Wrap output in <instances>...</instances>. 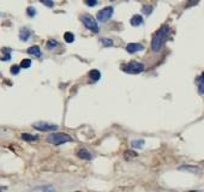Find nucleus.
<instances>
[{"label":"nucleus","instance_id":"f257e3e1","mask_svg":"<svg viewBox=\"0 0 204 192\" xmlns=\"http://www.w3.org/2000/svg\"><path fill=\"white\" fill-rule=\"evenodd\" d=\"M169 34V28L167 25H163L162 28H160L151 40V49L154 52H159L160 49L162 48V45L167 37V35Z\"/></svg>","mask_w":204,"mask_h":192},{"label":"nucleus","instance_id":"f03ea898","mask_svg":"<svg viewBox=\"0 0 204 192\" xmlns=\"http://www.w3.org/2000/svg\"><path fill=\"white\" fill-rule=\"evenodd\" d=\"M72 138L66 133L58 132V133H51L47 136V142L51 144H64L66 142H71Z\"/></svg>","mask_w":204,"mask_h":192},{"label":"nucleus","instance_id":"7ed1b4c3","mask_svg":"<svg viewBox=\"0 0 204 192\" xmlns=\"http://www.w3.org/2000/svg\"><path fill=\"white\" fill-rule=\"evenodd\" d=\"M81 21L83 22V24L85 25V28H88L89 30H91L94 33H98V25H97L96 19L93 16H90L88 13H84V14L81 16Z\"/></svg>","mask_w":204,"mask_h":192},{"label":"nucleus","instance_id":"20e7f679","mask_svg":"<svg viewBox=\"0 0 204 192\" xmlns=\"http://www.w3.org/2000/svg\"><path fill=\"white\" fill-rule=\"evenodd\" d=\"M123 70L127 73H140L144 70V65L138 61H130L129 64L124 65Z\"/></svg>","mask_w":204,"mask_h":192},{"label":"nucleus","instance_id":"39448f33","mask_svg":"<svg viewBox=\"0 0 204 192\" xmlns=\"http://www.w3.org/2000/svg\"><path fill=\"white\" fill-rule=\"evenodd\" d=\"M113 12H114V10H113L112 6L105 7V9H102V10H100V11L97 12L96 19L97 21H100V22H106V21H108V19L112 17Z\"/></svg>","mask_w":204,"mask_h":192},{"label":"nucleus","instance_id":"423d86ee","mask_svg":"<svg viewBox=\"0 0 204 192\" xmlns=\"http://www.w3.org/2000/svg\"><path fill=\"white\" fill-rule=\"evenodd\" d=\"M34 129H36L37 131H43V132H52V131H56L58 130V125L49 124V123H37V124L32 125Z\"/></svg>","mask_w":204,"mask_h":192},{"label":"nucleus","instance_id":"0eeeda50","mask_svg":"<svg viewBox=\"0 0 204 192\" xmlns=\"http://www.w3.org/2000/svg\"><path fill=\"white\" fill-rule=\"evenodd\" d=\"M143 49V46L140 43H129L126 46V51L129 53H136V52H139Z\"/></svg>","mask_w":204,"mask_h":192},{"label":"nucleus","instance_id":"6e6552de","mask_svg":"<svg viewBox=\"0 0 204 192\" xmlns=\"http://www.w3.org/2000/svg\"><path fill=\"white\" fill-rule=\"evenodd\" d=\"M77 156L79 158H82V160H91V154L86 150V149H81L78 153H77Z\"/></svg>","mask_w":204,"mask_h":192},{"label":"nucleus","instance_id":"1a4fd4ad","mask_svg":"<svg viewBox=\"0 0 204 192\" xmlns=\"http://www.w3.org/2000/svg\"><path fill=\"white\" fill-rule=\"evenodd\" d=\"M30 30L28 28H22L21 31H19V37H21L22 41H28L29 37H30Z\"/></svg>","mask_w":204,"mask_h":192},{"label":"nucleus","instance_id":"9d476101","mask_svg":"<svg viewBox=\"0 0 204 192\" xmlns=\"http://www.w3.org/2000/svg\"><path fill=\"white\" fill-rule=\"evenodd\" d=\"M130 23H131V25H133V27H138V25H140V24L143 23V17L139 16V14H136V16H133V17L131 18Z\"/></svg>","mask_w":204,"mask_h":192},{"label":"nucleus","instance_id":"9b49d317","mask_svg":"<svg viewBox=\"0 0 204 192\" xmlns=\"http://www.w3.org/2000/svg\"><path fill=\"white\" fill-rule=\"evenodd\" d=\"M29 54H32V55H36V57H40L41 55V49L39 46H31L30 48H28L27 51Z\"/></svg>","mask_w":204,"mask_h":192},{"label":"nucleus","instance_id":"f8f14e48","mask_svg":"<svg viewBox=\"0 0 204 192\" xmlns=\"http://www.w3.org/2000/svg\"><path fill=\"white\" fill-rule=\"evenodd\" d=\"M89 76H90V78L93 79V80H98L100 77H101V73H100V71H97V70H91V71L89 72Z\"/></svg>","mask_w":204,"mask_h":192},{"label":"nucleus","instance_id":"ddd939ff","mask_svg":"<svg viewBox=\"0 0 204 192\" xmlns=\"http://www.w3.org/2000/svg\"><path fill=\"white\" fill-rule=\"evenodd\" d=\"M64 40L67 43H72L75 41V35L72 33H65L64 34Z\"/></svg>","mask_w":204,"mask_h":192},{"label":"nucleus","instance_id":"4468645a","mask_svg":"<svg viewBox=\"0 0 204 192\" xmlns=\"http://www.w3.org/2000/svg\"><path fill=\"white\" fill-rule=\"evenodd\" d=\"M22 138L24 141H27V142H32V141H36L39 137L37 136H31L29 135V133H22Z\"/></svg>","mask_w":204,"mask_h":192},{"label":"nucleus","instance_id":"2eb2a0df","mask_svg":"<svg viewBox=\"0 0 204 192\" xmlns=\"http://www.w3.org/2000/svg\"><path fill=\"white\" fill-rule=\"evenodd\" d=\"M31 66V60L30 59H23L21 61V65H19V67L22 68H29Z\"/></svg>","mask_w":204,"mask_h":192},{"label":"nucleus","instance_id":"dca6fc26","mask_svg":"<svg viewBox=\"0 0 204 192\" xmlns=\"http://www.w3.org/2000/svg\"><path fill=\"white\" fill-rule=\"evenodd\" d=\"M132 147L133 148H142L143 145H144V141H132Z\"/></svg>","mask_w":204,"mask_h":192},{"label":"nucleus","instance_id":"f3484780","mask_svg":"<svg viewBox=\"0 0 204 192\" xmlns=\"http://www.w3.org/2000/svg\"><path fill=\"white\" fill-rule=\"evenodd\" d=\"M56 46H58V42H56L55 40H49V41L47 42V48H48V49H53Z\"/></svg>","mask_w":204,"mask_h":192},{"label":"nucleus","instance_id":"a211bd4d","mask_svg":"<svg viewBox=\"0 0 204 192\" xmlns=\"http://www.w3.org/2000/svg\"><path fill=\"white\" fill-rule=\"evenodd\" d=\"M136 156H137V153H135V151L127 150V151L125 153V158H126V160H130L131 157H136Z\"/></svg>","mask_w":204,"mask_h":192},{"label":"nucleus","instance_id":"6ab92c4d","mask_svg":"<svg viewBox=\"0 0 204 192\" xmlns=\"http://www.w3.org/2000/svg\"><path fill=\"white\" fill-rule=\"evenodd\" d=\"M198 91L201 94H204V78L201 77L199 78V84H198Z\"/></svg>","mask_w":204,"mask_h":192},{"label":"nucleus","instance_id":"aec40b11","mask_svg":"<svg viewBox=\"0 0 204 192\" xmlns=\"http://www.w3.org/2000/svg\"><path fill=\"white\" fill-rule=\"evenodd\" d=\"M19 71H21V67H19L18 65H13V66L11 67V73H12V75H18Z\"/></svg>","mask_w":204,"mask_h":192},{"label":"nucleus","instance_id":"412c9836","mask_svg":"<svg viewBox=\"0 0 204 192\" xmlns=\"http://www.w3.org/2000/svg\"><path fill=\"white\" fill-rule=\"evenodd\" d=\"M101 42L105 45V47H110V46L113 45V41L109 40V39H101Z\"/></svg>","mask_w":204,"mask_h":192},{"label":"nucleus","instance_id":"4be33fe9","mask_svg":"<svg viewBox=\"0 0 204 192\" xmlns=\"http://www.w3.org/2000/svg\"><path fill=\"white\" fill-rule=\"evenodd\" d=\"M27 13H28V16H29V17H35V14H36V10H35L34 7H28V9H27Z\"/></svg>","mask_w":204,"mask_h":192},{"label":"nucleus","instance_id":"5701e85b","mask_svg":"<svg viewBox=\"0 0 204 192\" xmlns=\"http://www.w3.org/2000/svg\"><path fill=\"white\" fill-rule=\"evenodd\" d=\"M151 10H152V7H151V6H144V9H143L144 13H147V14H149V13L151 12Z\"/></svg>","mask_w":204,"mask_h":192},{"label":"nucleus","instance_id":"b1692460","mask_svg":"<svg viewBox=\"0 0 204 192\" xmlns=\"http://www.w3.org/2000/svg\"><path fill=\"white\" fill-rule=\"evenodd\" d=\"M43 5H46V6H48V7H53L54 2L53 1H42Z\"/></svg>","mask_w":204,"mask_h":192},{"label":"nucleus","instance_id":"393cba45","mask_svg":"<svg viewBox=\"0 0 204 192\" xmlns=\"http://www.w3.org/2000/svg\"><path fill=\"white\" fill-rule=\"evenodd\" d=\"M86 5H89V6H95V5H97V1H94V0H88V1H86Z\"/></svg>","mask_w":204,"mask_h":192},{"label":"nucleus","instance_id":"a878e982","mask_svg":"<svg viewBox=\"0 0 204 192\" xmlns=\"http://www.w3.org/2000/svg\"><path fill=\"white\" fill-rule=\"evenodd\" d=\"M202 77H203V78H204V72H203V75H202Z\"/></svg>","mask_w":204,"mask_h":192},{"label":"nucleus","instance_id":"bb28decb","mask_svg":"<svg viewBox=\"0 0 204 192\" xmlns=\"http://www.w3.org/2000/svg\"><path fill=\"white\" fill-rule=\"evenodd\" d=\"M189 192H197V191H189Z\"/></svg>","mask_w":204,"mask_h":192},{"label":"nucleus","instance_id":"cd10ccee","mask_svg":"<svg viewBox=\"0 0 204 192\" xmlns=\"http://www.w3.org/2000/svg\"><path fill=\"white\" fill-rule=\"evenodd\" d=\"M77 192H81V191H77Z\"/></svg>","mask_w":204,"mask_h":192}]
</instances>
